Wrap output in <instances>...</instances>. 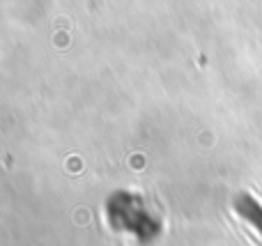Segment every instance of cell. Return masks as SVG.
<instances>
[{"label":"cell","instance_id":"1","mask_svg":"<svg viewBox=\"0 0 262 246\" xmlns=\"http://www.w3.org/2000/svg\"><path fill=\"white\" fill-rule=\"evenodd\" d=\"M230 207L237 219H239L262 244V203L255 196H251V193H239V196H235Z\"/></svg>","mask_w":262,"mask_h":246}]
</instances>
